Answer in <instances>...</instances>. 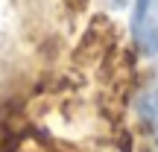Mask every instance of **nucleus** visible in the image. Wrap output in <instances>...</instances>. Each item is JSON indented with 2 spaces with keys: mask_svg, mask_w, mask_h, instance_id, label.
Masks as SVG:
<instances>
[{
  "mask_svg": "<svg viewBox=\"0 0 158 152\" xmlns=\"http://www.w3.org/2000/svg\"><path fill=\"white\" fill-rule=\"evenodd\" d=\"M106 3H108V6H123L126 0H106Z\"/></svg>",
  "mask_w": 158,
  "mask_h": 152,
  "instance_id": "nucleus-5",
  "label": "nucleus"
},
{
  "mask_svg": "<svg viewBox=\"0 0 158 152\" xmlns=\"http://www.w3.org/2000/svg\"><path fill=\"white\" fill-rule=\"evenodd\" d=\"M64 9L68 12H85V6H88V0H62Z\"/></svg>",
  "mask_w": 158,
  "mask_h": 152,
  "instance_id": "nucleus-4",
  "label": "nucleus"
},
{
  "mask_svg": "<svg viewBox=\"0 0 158 152\" xmlns=\"http://www.w3.org/2000/svg\"><path fill=\"white\" fill-rule=\"evenodd\" d=\"M132 38L141 53H158V0H138L132 15Z\"/></svg>",
  "mask_w": 158,
  "mask_h": 152,
  "instance_id": "nucleus-2",
  "label": "nucleus"
},
{
  "mask_svg": "<svg viewBox=\"0 0 158 152\" xmlns=\"http://www.w3.org/2000/svg\"><path fill=\"white\" fill-rule=\"evenodd\" d=\"M117 50V27L108 15H94L79 35V44L73 47V64L88 68V64H102L111 53Z\"/></svg>",
  "mask_w": 158,
  "mask_h": 152,
  "instance_id": "nucleus-1",
  "label": "nucleus"
},
{
  "mask_svg": "<svg viewBox=\"0 0 158 152\" xmlns=\"http://www.w3.org/2000/svg\"><path fill=\"white\" fill-rule=\"evenodd\" d=\"M138 111H141V120L149 126V132H152L155 141H158V88L147 91V94L141 97V102H138Z\"/></svg>",
  "mask_w": 158,
  "mask_h": 152,
  "instance_id": "nucleus-3",
  "label": "nucleus"
}]
</instances>
